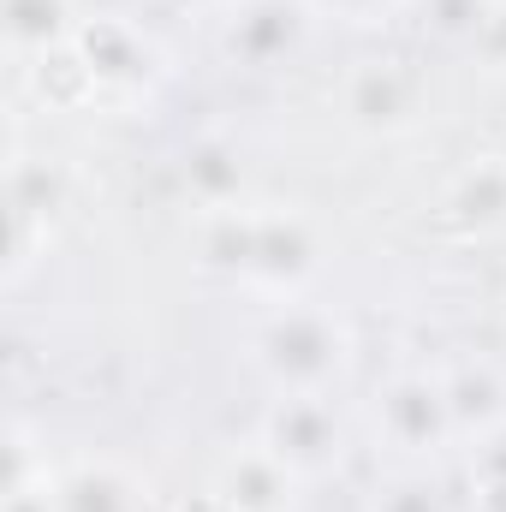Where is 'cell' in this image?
<instances>
[{"label": "cell", "mask_w": 506, "mask_h": 512, "mask_svg": "<svg viewBox=\"0 0 506 512\" xmlns=\"http://www.w3.org/2000/svg\"><path fill=\"white\" fill-rule=\"evenodd\" d=\"M197 262L262 304L304 298L322 274V227L298 203H233L197 215Z\"/></svg>", "instance_id": "1"}, {"label": "cell", "mask_w": 506, "mask_h": 512, "mask_svg": "<svg viewBox=\"0 0 506 512\" xmlns=\"http://www.w3.org/2000/svg\"><path fill=\"white\" fill-rule=\"evenodd\" d=\"M245 364L268 393H340L358 364V334L334 304L274 298L245 328Z\"/></svg>", "instance_id": "2"}, {"label": "cell", "mask_w": 506, "mask_h": 512, "mask_svg": "<svg viewBox=\"0 0 506 512\" xmlns=\"http://www.w3.org/2000/svg\"><path fill=\"white\" fill-rule=\"evenodd\" d=\"M364 429H370V447H376L381 465H423V471H435L459 447L441 370H393L370 393Z\"/></svg>", "instance_id": "3"}, {"label": "cell", "mask_w": 506, "mask_h": 512, "mask_svg": "<svg viewBox=\"0 0 506 512\" xmlns=\"http://www.w3.org/2000/svg\"><path fill=\"white\" fill-rule=\"evenodd\" d=\"M256 441L304 489L340 477V465L352 453V429H346V411L334 405V393H274L256 417Z\"/></svg>", "instance_id": "4"}, {"label": "cell", "mask_w": 506, "mask_h": 512, "mask_svg": "<svg viewBox=\"0 0 506 512\" xmlns=\"http://www.w3.org/2000/svg\"><path fill=\"white\" fill-rule=\"evenodd\" d=\"M72 54L84 60L90 72V90H96V108H137L155 96L161 84V48L143 24H131L120 12H96L78 24L72 36Z\"/></svg>", "instance_id": "5"}, {"label": "cell", "mask_w": 506, "mask_h": 512, "mask_svg": "<svg viewBox=\"0 0 506 512\" xmlns=\"http://www.w3.org/2000/svg\"><path fill=\"white\" fill-rule=\"evenodd\" d=\"M429 78L411 66V60H358L346 78H340V90H334V108H340V120L358 131V137H405V131H417L429 120Z\"/></svg>", "instance_id": "6"}, {"label": "cell", "mask_w": 506, "mask_h": 512, "mask_svg": "<svg viewBox=\"0 0 506 512\" xmlns=\"http://www.w3.org/2000/svg\"><path fill=\"white\" fill-rule=\"evenodd\" d=\"M310 0H233L221 12V54L245 72H280L310 48Z\"/></svg>", "instance_id": "7"}, {"label": "cell", "mask_w": 506, "mask_h": 512, "mask_svg": "<svg viewBox=\"0 0 506 512\" xmlns=\"http://www.w3.org/2000/svg\"><path fill=\"white\" fill-rule=\"evenodd\" d=\"M429 233L447 245L506 239V149L471 155L429 203Z\"/></svg>", "instance_id": "8"}, {"label": "cell", "mask_w": 506, "mask_h": 512, "mask_svg": "<svg viewBox=\"0 0 506 512\" xmlns=\"http://www.w3.org/2000/svg\"><path fill=\"white\" fill-rule=\"evenodd\" d=\"M54 512H155V489L126 459H66L54 465Z\"/></svg>", "instance_id": "9"}, {"label": "cell", "mask_w": 506, "mask_h": 512, "mask_svg": "<svg viewBox=\"0 0 506 512\" xmlns=\"http://www.w3.org/2000/svg\"><path fill=\"white\" fill-rule=\"evenodd\" d=\"M209 489H215L233 512H298V495H304V483H298L256 435L221 459V471H215Z\"/></svg>", "instance_id": "10"}, {"label": "cell", "mask_w": 506, "mask_h": 512, "mask_svg": "<svg viewBox=\"0 0 506 512\" xmlns=\"http://www.w3.org/2000/svg\"><path fill=\"white\" fill-rule=\"evenodd\" d=\"M447 387V411H453V429H459V447L483 441L489 429L506 423V364L495 358H459L441 370Z\"/></svg>", "instance_id": "11"}, {"label": "cell", "mask_w": 506, "mask_h": 512, "mask_svg": "<svg viewBox=\"0 0 506 512\" xmlns=\"http://www.w3.org/2000/svg\"><path fill=\"white\" fill-rule=\"evenodd\" d=\"M0 24H6V54L18 66H36V60L72 48L84 18H78V0H6Z\"/></svg>", "instance_id": "12"}, {"label": "cell", "mask_w": 506, "mask_h": 512, "mask_svg": "<svg viewBox=\"0 0 506 512\" xmlns=\"http://www.w3.org/2000/svg\"><path fill=\"white\" fill-rule=\"evenodd\" d=\"M179 173H185V191H191L197 215H215V209L245 203V161H239V149L227 137H197L185 149Z\"/></svg>", "instance_id": "13"}, {"label": "cell", "mask_w": 506, "mask_h": 512, "mask_svg": "<svg viewBox=\"0 0 506 512\" xmlns=\"http://www.w3.org/2000/svg\"><path fill=\"white\" fill-rule=\"evenodd\" d=\"M364 512H453V495L423 465H387L364 495Z\"/></svg>", "instance_id": "14"}, {"label": "cell", "mask_w": 506, "mask_h": 512, "mask_svg": "<svg viewBox=\"0 0 506 512\" xmlns=\"http://www.w3.org/2000/svg\"><path fill=\"white\" fill-rule=\"evenodd\" d=\"M411 6H417V18H423V30H429L435 42L471 48V36L483 30V18H489L495 0H411Z\"/></svg>", "instance_id": "15"}, {"label": "cell", "mask_w": 506, "mask_h": 512, "mask_svg": "<svg viewBox=\"0 0 506 512\" xmlns=\"http://www.w3.org/2000/svg\"><path fill=\"white\" fill-rule=\"evenodd\" d=\"M411 0H310L316 18H334V24H352V30H376L387 18H399Z\"/></svg>", "instance_id": "16"}, {"label": "cell", "mask_w": 506, "mask_h": 512, "mask_svg": "<svg viewBox=\"0 0 506 512\" xmlns=\"http://www.w3.org/2000/svg\"><path fill=\"white\" fill-rule=\"evenodd\" d=\"M465 477L471 489H506V423L465 447Z\"/></svg>", "instance_id": "17"}, {"label": "cell", "mask_w": 506, "mask_h": 512, "mask_svg": "<svg viewBox=\"0 0 506 512\" xmlns=\"http://www.w3.org/2000/svg\"><path fill=\"white\" fill-rule=\"evenodd\" d=\"M489 78H506V0L489 6V18H483V30L471 36V48H465Z\"/></svg>", "instance_id": "18"}, {"label": "cell", "mask_w": 506, "mask_h": 512, "mask_svg": "<svg viewBox=\"0 0 506 512\" xmlns=\"http://www.w3.org/2000/svg\"><path fill=\"white\" fill-rule=\"evenodd\" d=\"M167 12H185V18H203V12H227L233 0H161Z\"/></svg>", "instance_id": "19"}, {"label": "cell", "mask_w": 506, "mask_h": 512, "mask_svg": "<svg viewBox=\"0 0 506 512\" xmlns=\"http://www.w3.org/2000/svg\"><path fill=\"white\" fill-rule=\"evenodd\" d=\"M471 512H506V489H471Z\"/></svg>", "instance_id": "20"}, {"label": "cell", "mask_w": 506, "mask_h": 512, "mask_svg": "<svg viewBox=\"0 0 506 512\" xmlns=\"http://www.w3.org/2000/svg\"><path fill=\"white\" fill-rule=\"evenodd\" d=\"M185 512H233L227 507V501H221V495H215V489H209V495H203V501H191V507Z\"/></svg>", "instance_id": "21"}]
</instances>
